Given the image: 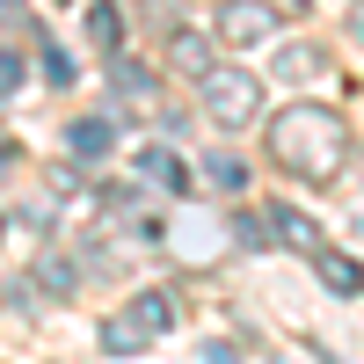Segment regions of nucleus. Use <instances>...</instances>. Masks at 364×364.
<instances>
[{"label": "nucleus", "instance_id": "f257e3e1", "mask_svg": "<svg viewBox=\"0 0 364 364\" xmlns=\"http://www.w3.org/2000/svg\"><path fill=\"white\" fill-rule=\"evenodd\" d=\"M269 161L291 168V175H306V182L343 175V161H350L343 117L328 109V102H291V109H277V117H269Z\"/></svg>", "mask_w": 364, "mask_h": 364}, {"label": "nucleus", "instance_id": "f03ea898", "mask_svg": "<svg viewBox=\"0 0 364 364\" xmlns=\"http://www.w3.org/2000/svg\"><path fill=\"white\" fill-rule=\"evenodd\" d=\"M197 102L219 117V124H248V117L262 109V80H255L248 66H211V73L197 80Z\"/></svg>", "mask_w": 364, "mask_h": 364}, {"label": "nucleus", "instance_id": "7ed1b4c3", "mask_svg": "<svg viewBox=\"0 0 364 364\" xmlns=\"http://www.w3.org/2000/svg\"><path fill=\"white\" fill-rule=\"evenodd\" d=\"M219 37L233 51L269 44V37H277V8H269V0H226V8H219Z\"/></svg>", "mask_w": 364, "mask_h": 364}, {"label": "nucleus", "instance_id": "20e7f679", "mask_svg": "<svg viewBox=\"0 0 364 364\" xmlns=\"http://www.w3.org/2000/svg\"><path fill=\"white\" fill-rule=\"evenodd\" d=\"M124 321L139 328V336H146V343H154V336H168V328H175V299H168V291H139Z\"/></svg>", "mask_w": 364, "mask_h": 364}, {"label": "nucleus", "instance_id": "39448f33", "mask_svg": "<svg viewBox=\"0 0 364 364\" xmlns=\"http://www.w3.org/2000/svg\"><path fill=\"white\" fill-rule=\"evenodd\" d=\"M109 146H117V124H109V117H80V124L66 132V154H73V161H102Z\"/></svg>", "mask_w": 364, "mask_h": 364}, {"label": "nucleus", "instance_id": "423d86ee", "mask_svg": "<svg viewBox=\"0 0 364 364\" xmlns=\"http://www.w3.org/2000/svg\"><path fill=\"white\" fill-rule=\"evenodd\" d=\"M132 168H139V182H154V190H190V168H182L168 146H146Z\"/></svg>", "mask_w": 364, "mask_h": 364}, {"label": "nucleus", "instance_id": "0eeeda50", "mask_svg": "<svg viewBox=\"0 0 364 364\" xmlns=\"http://www.w3.org/2000/svg\"><path fill=\"white\" fill-rule=\"evenodd\" d=\"M314 269H321V284L336 291V299L364 291V262H350V255H336V248H321V255H314Z\"/></svg>", "mask_w": 364, "mask_h": 364}, {"label": "nucleus", "instance_id": "6e6552de", "mask_svg": "<svg viewBox=\"0 0 364 364\" xmlns=\"http://www.w3.org/2000/svg\"><path fill=\"white\" fill-rule=\"evenodd\" d=\"M269 226H277V240H284V248H306V255H321V233H314V219H299L291 204H269Z\"/></svg>", "mask_w": 364, "mask_h": 364}, {"label": "nucleus", "instance_id": "1a4fd4ad", "mask_svg": "<svg viewBox=\"0 0 364 364\" xmlns=\"http://www.w3.org/2000/svg\"><path fill=\"white\" fill-rule=\"evenodd\" d=\"M168 51H175V66L190 73V80H204L211 66H219V58L204 51V37H197V29H175V37H168Z\"/></svg>", "mask_w": 364, "mask_h": 364}, {"label": "nucleus", "instance_id": "9d476101", "mask_svg": "<svg viewBox=\"0 0 364 364\" xmlns=\"http://www.w3.org/2000/svg\"><path fill=\"white\" fill-rule=\"evenodd\" d=\"M87 44H95V51H117V44H124V15H117L109 0L87 8Z\"/></svg>", "mask_w": 364, "mask_h": 364}, {"label": "nucleus", "instance_id": "9b49d317", "mask_svg": "<svg viewBox=\"0 0 364 364\" xmlns=\"http://www.w3.org/2000/svg\"><path fill=\"white\" fill-rule=\"evenodd\" d=\"M204 182H211V190H219V197L248 190V161H240V154H211V161H204Z\"/></svg>", "mask_w": 364, "mask_h": 364}, {"label": "nucleus", "instance_id": "f8f14e48", "mask_svg": "<svg viewBox=\"0 0 364 364\" xmlns=\"http://www.w3.org/2000/svg\"><path fill=\"white\" fill-rule=\"evenodd\" d=\"M37 284H44L51 299H66V291L80 284V262H66V255H44V262H37Z\"/></svg>", "mask_w": 364, "mask_h": 364}, {"label": "nucleus", "instance_id": "ddd939ff", "mask_svg": "<svg viewBox=\"0 0 364 364\" xmlns=\"http://www.w3.org/2000/svg\"><path fill=\"white\" fill-rule=\"evenodd\" d=\"M109 80L124 87V95H154V73H146V66H132V58H117V66H109Z\"/></svg>", "mask_w": 364, "mask_h": 364}, {"label": "nucleus", "instance_id": "4468645a", "mask_svg": "<svg viewBox=\"0 0 364 364\" xmlns=\"http://www.w3.org/2000/svg\"><path fill=\"white\" fill-rule=\"evenodd\" d=\"M233 240H240V248H269V240H277V226H269V219H248V211H240V219H233Z\"/></svg>", "mask_w": 364, "mask_h": 364}, {"label": "nucleus", "instance_id": "2eb2a0df", "mask_svg": "<svg viewBox=\"0 0 364 364\" xmlns=\"http://www.w3.org/2000/svg\"><path fill=\"white\" fill-rule=\"evenodd\" d=\"M102 350H117V357H124V350H146V336H139V328H132L124 314H117V321L102 328Z\"/></svg>", "mask_w": 364, "mask_h": 364}, {"label": "nucleus", "instance_id": "dca6fc26", "mask_svg": "<svg viewBox=\"0 0 364 364\" xmlns=\"http://www.w3.org/2000/svg\"><path fill=\"white\" fill-rule=\"evenodd\" d=\"M22 80H29V58H22V51H0V102H8Z\"/></svg>", "mask_w": 364, "mask_h": 364}, {"label": "nucleus", "instance_id": "f3484780", "mask_svg": "<svg viewBox=\"0 0 364 364\" xmlns=\"http://www.w3.org/2000/svg\"><path fill=\"white\" fill-rule=\"evenodd\" d=\"M44 80H51V87H73V58L51 51V44H44Z\"/></svg>", "mask_w": 364, "mask_h": 364}, {"label": "nucleus", "instance_id": "a211bd4d", "mask_svg": "<svg viewBox=\"0 0 364 364\" xmlns=\"http://www.w3.org/2000/svg\"><path fill=\"white\" fill-rule=\"evenodd\" d=\"M15 161H22V154H15V139H0V175H8Z\"/></svg>", "mask_w": 364, "mask_h": 364}, {"label": "nucleus", "instance_id": "6ab92c4d", "mask_svg": "<svg viewBox=\"0 0 364 364\" xmlns=\"http://www.w3.org/2000/svg\"><path fill=\"white\" fill-rule=\"evenodd\" d=\"M350 29H357V37H364V0H357V15H350Z\"/></svg>", "mask_w": 364, "mask_h": 364}]
</instances>
